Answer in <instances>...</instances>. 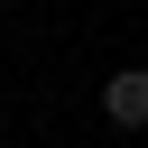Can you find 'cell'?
I'll return each instance as SVG.
<instances>
[{"label": "cell", "instance_id": "obj_1", "mask_svg": "<svg viewBox=\"0 0 148 148\" xmlns=\"http://www.w3.org/2000/svg\"><path fill=\"white\" fill-rule=\"evenodd\" d=\"M102 111H111V130H148V65H120L102 83Z\"/></svg>", "mask_w": 148, "mask_h": 148}]
</instances>
